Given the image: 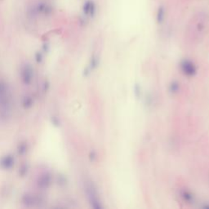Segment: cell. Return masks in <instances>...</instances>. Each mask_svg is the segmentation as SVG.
<instances>
[{"mask_svg":"<svg viewBox=\"0 0 209 209\" xmlns=\"http://www.w3.org/2000/svg\"><path fill=\"white\" fill-rule=\"evenodd\" d=\"M85 190H86L87 195V198L90 201V203L92 205L93 208H101L100 205V202L98 200V196L97 194V191L96 189L94 187V185H92V182L90 181H87L85 183Z\"/></svg>","mask_w":209,"mask_h":209,"instance_id":"6da1fadb","label":"cell"},{"mask_svg":"<svg viewBox=\"0 0 209 209\" xmlns=\"http://www.w3.org/2000/svg\"><path fill=\"white\" fill-rule=\"evenodd\" d=\"M22 203L26 207H35L39 206L41 203H43V198L39 197V195H32V194H25L21 198Z\"/></svg>","mask_w":209,"mask_h":209,"instance_id":"7a4b0ae2","label":"cell"},{"mask_svg":"<svg viewBox=\"0 0 209 209\" xmlns=\"http://www.w3.org/2000/svg\"><path fill=\"white\" fill-rule=\"evenodd\" d=\"M34 76V70L31 65L26 64L23 66L21 69V79L25 85H29L31 83Z\"/></svg>","mask_w":209,"mask_h":209,"instance_id":"3957f363","label":"cell"},{"mask_svg":"<svg viewBox=\"0 0 209 209\" xmlns=\"http://www.w3.org/2000/svg\"><path fill=\"white\" fill-rule=\"evenodd\" d=\"M52 181V177L49 172H45L42 174L37 180V185L41 190H46L50 187Z\"/></svg>","mask_w":209,"mask_h":209,"instance_id":"277c9868","label":"cell"},{"mask_svg":"<svg viewBox=\"0 0 209 209\" xmlns=\"http://www.w3.org/2000/svg\"><path fill=\"white\" fill-rule=\"evenodd\" d=\"M35 7L36 9L37 14H42L45 15V16H49V15L52 12V8L51 7L49 4L46 3V2H43V1H40L39 2V4H37Z\"/></svg>","mask_w":209,"mask_h":209,"instance_id":"5b68a950","label":"cell"},{"mask_svg":"<svg viewBox=\"0 0 209 209\" xmlns=\"http://www.w3.org/2000/svg\"><path fill=\"white\" fill-rule=\"evenodd\" d=\"M15 159L11 155H7L0 159V167L5 170L11 169L14 166Z\"/></svg>","mask_w":209,"mask_h":209,"instance_id":"8992f818","label":"cell"},{"mask_svg":"<svg viewBox=\"0 0 209 209\" xmlns=\"http://www.w3.org/2000/svg\"><path fill=\"white\" fill-rule=\"evenodd\" d=\"M7 92L8 89L7 83L3 81H0V104L7 100Z\"/></svg>","mask_w":209,"mask_h":209,"instance_id":"52a82bcc","label":"cell"},{"mask_svg":"<svg viewBox=\"0 0 209 209\" xmlns=\"http://www.w3.org/2000/svg\"><path fill=\"white\" fill-rule=\"evenodd\" d=\"M164 16H165V8L164 7L161 5L159 6L158 8V11H157V22L159 24H162L163 20H164Z\"/></svg>","mask_w":209,"mask_h":209,"instance_id":"ba28073f","label":"cell"},{"mask_svg":"<svg viewBox=\"0 0 209 209\" xmlns=\"http://www.w3.org/2000/svg\"><path fill=\"white\" fill-rule=\"evenodd\" d=\"M34 104V100H33L32 97L30 96H26L25 97V98L23 99L22 101V104H23V107L25 109L30 108Z\"/></svg>","mask_w":209,"mask_h":209,"instance_id":"9c48e42d","label":"cell"},{"mask_svg":"<svg viewBox=\"0 0 209 209\" xmlns=\"http://www.w3.org/2000/svg\"><path fill=\"white\" fill-rule=\"evenodd\" d=\"M93 3L92 0H87L86 2L84 3L83 6V11L85 16H89L91 11V7H92V4Z\"/></svg>","mask_w":209,"mask_h":209,"instance_id":"30bf717a","label":"cell"},{"mask_svg":"<svg viewBox=\"0 0 209 209\" xmlns=\"http://www.w3.org/2000/svg\"><path fill=\"white\" fill-rule=\"evenodd\" d=\"M17 151H18L19 155H25L26 151H27V145H26V143H21V144L19 145Z\"/></svg>","mask_w":209,"mask_h":209,"instance_id":"8fae6325","label":"cell"},{"mask_svg":"<svg viewBox=\"0 0 209 209\" xmlns=\"http://www.w3.org/2000/svg\"><path fill=\"white\" fill-rule=\"evenodd\" d=\"M28 169H29V167H28V165H27V164L22 165V166L21 167V168H20V171H19L20 175H21V177H25V175L27 174V172H28Z\"/></svg>","mask_w":209,"mask_h":209,"instance_id":"7c38bea8","label":"cell"},{"mask_svg":"<svg viewBox=\"0 0 209 209\" xmlns=\"http://www.w3.org/2000/svg\"><path fill=\"white\" fill-rule=\"evenodd\" d=\"M95 14H96V4L93 2L92 4V7H91V11L90 13H89V16H90L91 17H94Z\"/></svg>","mask_w":209,"mask_h":209,"instance_id":"4fadbf2b","label":"cell"},{"mask_svg":"<svg viewBox=\"0 0 209 209\" xmlns=\"http://www.w3.org/2000/svg\"><path fill=\"white\" fill-rule=\"evenodd\" d=\"M43 53L40 52H38L36 55H35V60H36V62H38V63H40V62L43 61Z\"/></svg>","mask_w":209,"mask_h":209,"instance_id":"5bb4252c","label":"cell"},{"mask_svg":"<svg viewBox=\"0 0 209 209\" xmlns=\"http://www.w3.org/2000/svg\"><path fill=\"white\" fill-rule=\"evenodd\" d=\"M52 123L54 124L55 126H58V125H59V123H60V122H59V119H58L57 117H55V116H53V117L52 118Z\"/></svg>","mask_w":209,"mask_h":209,"instance_id":"9a60e30c","label":"cell"}]
</instances>
